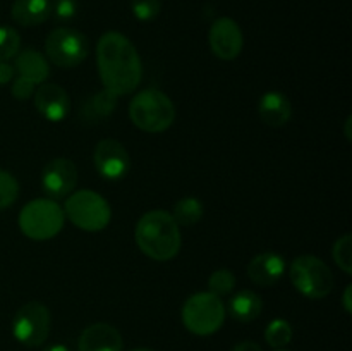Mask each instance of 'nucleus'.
<instances>
[{"instance_id":"nucleus-1","label":"nucleus","mask_w":352,"mask_h":351,"mask_svg":"<svg viewBox=\"0 0 352 351\" xmlns=\"http://www.w3.org/2000/svg\"><path fill=\"white\" fill-rule=\"evenodd\" d=\"M96 64L103 88L116 96L133 93L143 79V64L126 34L107 31L96 43Z\"/></svg>"},{"instance_id":"nucleus-2","label":"nucleus","mask_w":352,"mask_h":351,"mask_svg":"<svg viewBox=\"0 0 352 351\" xmlns=\"http://www.w3.org/2000/svg\"><path fill=\"white\" fill-rule=\"evenodd\" d=\"M134 237L140 250L157 262H168L177 257L182 243L177 222L165 210H150L141 215Z\"/></svg>"},{"instance_id":"nucleus-3","label":"nucleus","mask_w":352,"mask_h":351,"mask_svg":"<svg viewBox=\"0 0 352 351\" xmlns=\"http://www.w3.org/2000/svg\"><path fill=\"white\" fill-rule=\"evenodd\" d=\"M129 119L138 129L146 133H164L174 124V102L155 88L136 93L129 103Z\"/></svg>"},{"instance_id":"nucleus-4","label":"nucleus","mask_w":352,"mask_h":351,"mask_svg":"<svg viewBox=\"0 0 352 351\" xmlns=\"http://www.w3.org/2000/svg\"><path fill=\"white\" fill-rule=\"evenodd\" d=\"M64 209L50 198L31 200L19 212L21 233L34 241H47L55 237L64 227Z\"/></svg>"},{"instance_id":"nucleus-5","label":"nucleus","mask_w":352,"mask_h":351,"mask_svg":"<svg viewBox=\"0 0 352 351\" xmlns=\"http://www.w3.org/2000/svg\"><path fill=\"white\" fill-rule=\"evenodd\" d=\"M227 310L213 292H196L182 306V323L195 336H212L223 326Z\"/></svg>"},{"instance_id":"nucleus-6","label":"nucleus","mask_w":352,"mask_h":351,"mask_svg":"<svg viewBox=\"0 0 352 351\" xmlns=\"http://www.w3.org/2000/svg\"><path fill=\"white\" fill-rule=\"evenodd\" d=\"M64 213L74 226L88 233L103 231L112 217L109 202L91 189L72 191L65 200Z\"/></svg>"},{"instance_id":"nucleus-7","label":"nucleus","mask_w":352,"mask_h":351,"mask_svg":"<svg viewBox=\"0 0 352 351\" xmlns=\"http://www.w3.org/2000/svg\"><path fill=\"white\" fill-rule=\"evenodd\" d=\"M291 281L302 296L322 299L333 289V274L329 265L315 255H301L291 264Z\"/></svg>"},{"instance_id":"nucleus-8","label":"nucleus","mask_w":352,"mask_h":351,"mask_svg":"<svg viewBox=\"0 0 352 351\" xmlns=\"http://www.w3.org/2000/svg\"><path fill=\"white\" fill-rule=\"evenodd\" d=\"M45 54L62 69L78 67L89 54V41L74 28H57L45 40Z\"/></svg>"},{"instance_id":"nucleus-9","label":"nucleus","mask_w":352,"mask_h":351,"mask_svg":"<svg viewBox=\"0 0 352 351\" xmlns=\"http://www.w3.org/2000/svg\"><path fill=\"white\" fill-rule=\"evenodd\" d=\"M50 326V310L40 301H28L14 315L12 334L24 346L38 348L47 341Z\"/></svg>"},{"instance_id":"nucleus-10","label":"nucleus","mask_w":352,"mask_h":351,"mask_svg":"<svg viewBox=\"0 0 352 351\" xmlns=\"http://www.w3.org/2000/svg\"><path fill=\"white\" fill-rule=\"evenodd\" d=\"M93 160H95V167L100 176L110 179V181H119L131 169V158L126 147L112 138L98 141V145L95 147V153H93Z\"/></svg>"},{"instance_id":"nucleus-11","label":"nucleus","mask_w":352,"mask_h":351,"mask_svg":"<svg viewBox=\"0 0 352 351\" xmlns=\"http://www.w3.org/2000/svg\"><path fill=\"white\" fill-rule=\"evenodd\" d=\"M208 41L213 55L222 61H232L243 52L244 34L236 21L230 17H219L210 28Z\"/></svg>"},{"instance_id":"nucleus-12","label":"nucleus","mask_w":352,"mask_h":351,"mask_svg":"<svg viewBox=\"0 0 352 351\" xmlns=\"http://www.w3.org/2000/svg\"><path fill=\"white\" fill-rule=\"evenodd\" d=\"M78 184V167L69 158L58 157L48 162L41 174V188L50 198H65Z\"/></svg>"},{"instance_id":"nucleus-13","label":"nucleus","mask_w":352,"mask_h":351,"mask_svg":"<svg viewBox=\"0 0 352 351\" xmlns=\"http://www.w3.org/2000/svg\"><path fill=\"white\" fill-rule=\"evenodd\" d=\"M34 107L41 117L50 123H60L69 116L71 98L62 86L54 83H45L34 93Z\"/></svg>"},{"instance_id":"nucleus-14","label":"nucleus","mask_w":352,"mask_h":351,"mask_svg":"<svg viewBox=\"0 0 352 351\" xmlns=\"http://www.w3.org/2000/svg\"><path fill=\"white\" fill-rule=\"evenodd\" d=\"M78 351H122V336L110 323H91L79 336Z\"/></svg>"},{"instance_id":"nucleus-15","label":"nucleus","mask_w":352,"mask_h":351,"mask_svg":"<svg viewBox=\"0 0 352 351\" xmlns=\"http://www.w3.org/2000/svg\"><path fill=\"white\" fill-rule=\"evenodd\" d=\"M285 272V260L282 255L272 253H260L250 262L248 265V275L251 282L261 288H268L280 281V277Z\"/></svg>"},{"instance_id":"nucleus-16","label":"nucleus","mask_w":352,"mask_h":351,"mask_svg":"<svg viewBox=\"0 0 352 351\" xmlns=\"http://www.w3.org/2000/svg\"><path fill=\"white\" fill-rule=\"evenodd\" d=\"M258 116L267 126L282 127L291 120V100L282 92H267L258 102Z\"/></svg>"},{"instance_id":"nucleus-17","label":"nucleus","mask_w":352,"mask_h":351,"mask_svg":"<svg viewBox=\"0 0 352 351\" xmlns=\"http://www.w3.org/2000/svg\"><path fill=\"white\" fill-rule=\"evenodd\" d=\"M14 69H16L17 74L30 79L34 85H41L50 76V65H48L47 57L38 50H34V48L17 52Z\"/></svg>"},{"instance_id":"nucleus-18","label":"nucleus","mask_w":352,"mask_h":351,"mask_svg":"<svg viewBox=\"0 0 352 351\" xmlns=\"http://www.w3.org/2000/svg\"><path fill=\"white\" fill-rule=\"evenodd\" d=\"M10 16L21 26H38L52 16L50 0H14Z\"/></svg>"},{"instance_id":"nucleus-19","label":"nucleus","mask_w":352,"mask_h":351,"mask_svg":"<svg viewBox=\"0 0 352 351\" xmlns=\"http://www.w3.org/2000/svg\"><path fill=\"white\" fill-rule=\"evenodd\" d=\"M261 310H263V301L260 295L250 289H243L234 295L229 301V313L237 322H253L260 317Z\"/></svg>"},{"instance_id":"nucleus-20","label":"nucleus","mask_w":352,"mask_h":351,"mask_svg":"<svg viewBox=\"0 0 352 351\" xmlns=\"http://www.w3.org/2000/svg\"><path fill=\"white\" fill-rule=\"evenodd\" d=\"M172 217L177 222V226H195L203 217V203L195 196H186L181 198L174 205Z\"/></svg>"},{"instance_id":"nucleus-21","label":"nucleus","mask_w":352,"mask_h":351,"mask_svg":"<svg viewBox=\"0 0 352 351\" xmlns=\"http://www.w3.org/2000/svg\"><path fill=\"white\" fill-rule=\"evenodd\" d=\"M265 341L274 350H282L292 341V326L285 319H274L265 329Z\"/></svg>"},{"instance_id":"nucleus-22","label":"nucleus","mask_w":352,"mask_h":351,"mask_svg":"<svg viewBox=\"0 0 352 351\" xmlns=\"http://www.w3.org/2000/svg\"><path fill=\"white\" fill-rule=\"evenodd\" d=\"M208 288L210 292H213V295L219 296V298L227 296L229 292H232L234 288H236V275H234L232 270H229V268H219V270H215L210 275Z\"/></svg>"},{"instance_id":"nucleus-23","label":"nucleus","mask_w":352,"mask_h":351,"mask_svg":"<svg viewBox=\"0 0 352 351\" xmlns=\"http://www.w3.org/2000/svg\"><path fill=\"white\" fill-rule=\"evenodd\" d=\"M333 262L339 265V268L342 272H346L347 275L352 274V236L351 234H344L333 244Z\"/></svg>"},{"instance_id":"nucleus-24","label":"nucleus","mask_w":352,"mask_h":351,"mask_svg":"<svg viewBox=\"0 0 352 351\" xmlns=\"http://www.w3.org/2000/svg\"><path fill=\"white\" fill-rule=\"evenodd\" d=\"M21 47V36L14 28L0 26V62L16 57Z\"/></svg>"},{"instance_id":"nucleus-25","label":"nucleus","mask_w":352,"mask_h":351,"mask_svg":"<svg viewBox=\"0 0 352 351\" xmlns=\"http://www.w3.org/2000/svg\"><path fill=\"white\" fill-rule=\"evenodd\" d=\"M19 196V182L10 172L0 171V210L12 205Z\"/></svg>"},{"instance_id":"nucleus-26","label":"nucleus","mask_w":352,"mask_h":351,"mask_svg":"<svg viewBox=\"0 0 352 351\" xmlns=\"http://www.w3.org/2000/svg\"><path fill=\"white\" fill-rule=\"evenodd\" d=\"M131 10L138 21H153L162 10V0H131Z\"/></svg>"},{"instance_id":"nucleus-27","label":"nucleus","mask_w":352,"mask_h":351,"mask_svg":"<svg viewBox=\"0 0 352 351\" xmlns=\"http://www.w3.org/2000/svg\"><path fill=\"white\" fill-rule=\"evenodd\" d=\"M117 96L113 93H110L109 89L103 88L102 92L96 93L91 98V112L96 117H107L112 114L113 107H116Z\"/></svg>"},{"instance_id":"nucleus-28","label":"nucleus","mask_w":352,"mask_h":351,"mask_svg":"<svg viewBox=\"0 0 352 351\" xmlns=\"http://www.w3.org/2000/svg\"><path fill=\"white\" fill-rule=\"evenodd\" d=\"M50 6L57 21H71L78 12V0H52Z\"/></svg>"},{"instance_id":"nucleus-29","label":"nucleus","mask_w":352,"mask_h":351,"mask_svg":"<svg viewBox=\"0 0 352 351\" xmlns=\"http://www.w3.org/2000/svg\"><path fill=\"white\" fill-rule=\"evenodd\" d=\"M34 83L30 79L23 78V76H17L12 81V95L17 100H28L34 93Z\"/></svg>"},{"instance_id":"nucleus-30","label":"nucleus","mask_w":352,"mask_h":351,"mask_svg":"<svg viewBox=\"0 0 352 351\" xmlns=\"http://www.w3.org/2000/svg\"><path fill=\"white\" fill-rule=\"evenodd\" d=\"M14 74H16L14 65L7 64V62H0V85H7V83L12 81Z\"/></svg>"},{"instance_id":"nucleus-31","label":"nucleus","mask_w":352,"mask_h":351,"mask_svg":"<svg viewBox=\"0 0 352 351\" xmlns=\"http://www.w3.org/2000/svg\"><path fill=\"white\" fill-rule=\"evenodd\" d=\"M232 351H263L260 344L253 343V341H243V343H237L232 348Z\"/></svg>"},{"instance_id":"nucleus-32","label":"nucleus","mask_w":352,"mask_h":351,"mask_svg":"<svg viewBox=\"0 0 352 351\" xmlns=\"http://www.w3.org/2000/svg\"><path fill=\"white\" fill-rule=\"evenodd\" d=\"M351 296H352V286H351V284H347L346 291H344V296H342L344 310H346L347 313H351V312H352V299H351Z\"/></svg>"},{"instance_id":"nucleus-33","label":"nucleus","mask_w":352,"mask_h":351,"mask_svg":"<svg viewBox=\"0 0 352 351\" xmlns=\"http://www.w3.org/2000/svg\"><path fill=\"white\" fill-rule=\"evenodd\" d=\"M43 351H71L65 344H52V346L45 348Z\"/></svg>"},{"instance_id":"nucleus-34","label":"nucleus","mask_w":352,"mask_h":351,"mask_svg":"<svg viewBox=\"0 0 352 351\" xmlns=\"http://www.w3.org/2000/svg\"><path fill=\"white\" fill-rule=\"evenodd\" d=\"M351 119H352V117L349 116V117H347V120H346V136H347V140H349V141H351V129H349Z\"/></svg>"},{"instance_id":"nucleus-35","label":"nucleus","mask_w":352,"mask_h":351,"mask_svg":"<svg viewBox=\"0 0 352 351\" xmlns=\"http://www.w3.org/2000/svg\"><path fill=\"white\" fill-rule=\"evenodd\" d=\"M131 351H151V350H148V348H136V350H131Z\"/></svg>"},{"instance_id":"nucleus-36","label":"nucleus","mask_w":352,"mask_h":351,"mask_svg":"<svg viewBox=\"0 0 352 351\" xmlns=\"http://www.w3.org/2000/svg\"><path fill=\"white\" fill-rule=\"evenodd\" d=\"M275 351H289V350H284V348H282V350H275Z\"/></svg>"}]
</instances>
